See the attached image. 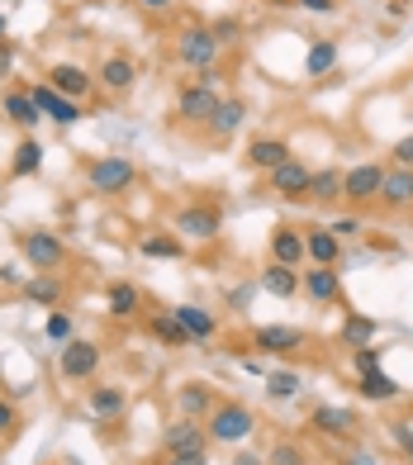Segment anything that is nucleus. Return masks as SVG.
I'll use <instances>...</instances> for the list:
<instances>
[{"label": "nucleus", "instance_id": "1", "mask_svg": "<svg viewBox=\"0 0 413 465\" xmlns=\"http://www.w3.org/2000/svg\"><path fill=\"white\" fill-rule=\"evenodd\" d=\"M204 422H210L204 432H210V441H219V447H233V441H247V437L257 432V413L247 409V404H238V399L214 404Z\"/></svg>", "mask_w": 413, "mask_h": 465}, {"label": "nucleus", "instance_id": "2", "mask_svg": "<svg viewBox=\"0 0 413 465\" xmlns=\"http://www.w3.org/2000/svg\"><path fill=\"white\" fill-rule=\"evenodd\" d=\"M19 257H25L34 271H62L67 266V242L57 238V232H48V228H25L19 232Z\"/></svg>", "mask_w": 413, "mask_h": 465}, {"label": "nucleus", "instance_id": "3", "mask_svg": "<svg viewBox=\"0 0 413 465\" xmlns=\"http://www.w3.org/2000/svg\"><path fill=\"white\" fill-rule=\"evenodd\" d=\"M219 53H223V44L210 34V25H191V29H181V38H176V62L185 72H210L219 62Z\"/></svg>", "mask_w": 413, "mask_h": 465}, {"label": "nucleus", "instance_id": "4", "mask_svg": "<svg viewBox=\"0 0 413 465\" xmlns=\"http://www.w3.org/2000/svg\"><path fill=\"white\" fill-rule=\"evenodd\" d=\"M380 185H385V162L347 166V172H342V200L352 209H366V204L380 200Z\"/></svg>", "mask_w": 413, "mask_h": 465}, {"label": "nucleus", "instance_id": "5", "mask_svg": "<svg viewBox=\"0 0 413 465\" xmlns=\"http://www.w3.org/2000/svg\"><path fill=\"white\" fill-rule=\"evenodd\" d=\"M86 181H91L95 195H123V190L138 181V166L129 157H95L86 166Z\"/></svg>", "mask_w": 413, "mask_h": 465}, {"label": "nucleus", "instance_id": "6", "mask_svg": "<svg viewBox=\"0 0 413 465\" xmlns=\"http://www.w3.org/2000/svg\"><path fill=\"white\" fill-rule=\"evenodd\" d=\"M176 238H185V242H214L219 232H223V214L214 204H185V209H176Z\"/></svg>", "mask_w": 413, "mask_h": 465}, {"label": "nucleus", "instance_id": "7", "mask_svg": "<svg viewBox=\"0 0 413 465\" xmlns=\"http://www.w3.org/2000/svg\"><path fill=\"white\" fill-rule=\"evenodd\" d=\"M223 100V86H204V81H191V86H181L176 95V119L181 124H210L214 110Z\"/></svg>", "mask_w": 413, "mask_h": 465}, {"label": "nucleus", "instance_id": "8", "mask_svg": "<svg viewBox=\"0 0 413 465\" xmlns=\"http://www.w3.org/2000/svg\"><path fill=\"white\" fill-rule=\"evenodd\" d=\"M57 371H62V380H95V371H100V342H91V337H72V342H62Z\"/></svg>", "mask_w": 413, "mask_h": 465}, {"label": "nucleus", "instance_id": "9", "mask_svg": "<svg viewBox=\"0 0 413 465\" xmlns=\"http://www.w3.org/2000/svg\"><path fill=\"white\" fill-rule=\"evenodd\" d=\"M48 86L57 91V95H67V100H91L95 95V86H100V81H95V72H86V67H81V62H53V67H48Z\"/></svg>", "mask_w": 413, "mask_h": 465}, {"label": "nucleus", "instance_id": "10", "mask_svg": "<svg viewBox=\"0 0 413 465\" xmlns=\"http://www.w3.org/2000/svg\"><path fill=\"white\" fill-rule=\"evenodd\" d=\"M29 95H34V104H38V110H44V119H48V124H57V129H72V124H81V119H86V110H81L76 100L57 95V91L48 86V81H34V86H29Z\"/></svg>", "mask_w": 413, "mask_h": 465}, {"label": "nucleus", "instance_id": "11", "mask_svg": "<svg viewBox=\"0 0 413 465\" xmlns=\"http://www.w3.org/2000/svg\"><path fill=\"white\" fill-rule=\"evenodd\" d=\"M95 81H100V91H110V95H129L133 81H138V62L129 53H105L95 67Z\"/></svg>", "mask_w": 413, "mask_h": 465}, {"label": "nucleus", "instance_id": "12", "mask_svg": "<svg viewBox=\"0 0 413 465\" xmlns=\"http://www.w3.org/2000/svg\"><path fill=\"white\" fill-rule=\"evenodd\" d=\"M252 347L266 351V356H290V351L304 347V328H295V323H261L252 332Z\"/></svg>", "mask_w": 413, "mask_h": 465}, {"label": "nucleus", "instance_id": "13", "mask_svg": "<svg viewBox=\"0 0 413 465\" xmlns=\"http://www.w3.org/2000/svg\"><path fill=\"white\" fill-rule=\"evenodd\" d=\"M300 281H304V294H309L314 304H323V309L342 304V271H338V266H309Z\"/></svg>", "mask_w": 413, "mask_h": 465}, {"label": "nucleus", "instance_id": "14", "mask_svg": "<svg viewBox=\"0 0 413 465\" xmlns=\"http://www.w3.org/2000/svg\"><path fill=\"white\" fill-rule=\"evenodd\" d=\"M0 114H5L15 129H25V134H34L38 124H44V110L34 104V95H29V86H10L5 95H0Z\"/></svg>", "mask_w": 413, "mask_h": 465}, {"label": "nucleus", "instance_id": "15", "mask_svg": "<svg viewBox=\"0 0 413 465\" xmlns=\"http://www.w3.org/2000/svg\"><path fill=\"white\" fill-rule=\"evenodd\" d=\"M257 290L271 294V300H295V294L304 290L300 281V266H280V262H266L261 276H257Z\"/></svg>", "mask_w": 413, "mask_h": 465}, {"label": "nucleus", "instance_id": "16", "mask_svg": "<svg viewBox=\"0 0 413 465\" xmlns=\"http://www.w3.org/2000/svg\"><path fill=\"white\" fill-rule=\"evenodd\" d=\"M309 181H314V166H304L300 157H290L271 172V190L280 200H309Z\"/></svg>", "mask_w": 413, "mask_h": 465}, {"label": "nucleus", "instance_id": "17", "mask_svg": "<svg viewBox=\"0 0 413 465\" xmlns=\"http://www.w3.org/2000/svg\"><path fill=\"white\" fill-rule=\"evenodd\" d=\"M290 157H295V147L285 143V138H252V143H247V166H252V172L271 176L276 166H285Z\"/></svg>", "mask_w": 413, "mask_h": 465}, {"label": "nucleus", "instance_id": "18", "mask_svg": "<svg viewBox=\"0 0 413 465\" xmlns=\"http://www.w3.org/2000/svg\"><path fill=\"white\" fill-rule=\"evenodd\" d=\"M304 252L314 266H338L342 262V238L328 223H314V228H304Z\"/></svg>", "mask_w": 413, "mask_h": 465}, {"label": "nucleus", "instance_id": "19", "mask_svg": "<svg viewBox=\"0 0 413 465\" xmlns=\"http://www.w3.org/2000/svg\"><path fill=\"white\" fill-rule=\"evenodd\" d=\"M214 404H219V399H214V390L204 385V380H185V385L176 390V413L191 418V422H204Z\"/></svg>", "mask_w": 413, "mask_h": 465}, {"label": "nucleus", "instance_id": "20", "mask_svg": "<svg viewBox=\"0 0 413 465\" xmlns=\"http://www.w3.org/2000/svg\"><path fill=\"white\" fill-rule=\"evenodd\" d=\"M380 209H413V166H385L380 185Z\"/></svg>", "mask_w": 413, "mask_h": 465}, {"label": "nucleus", "instance_id": "21", "mask_svg": "<svg viewBox=\"0 0 413 465\" xmlns=\"http://www.w3.org/2000/svg\"><path fill=\"white\" fill-rule=\"evenodd\" d=\"M242 124H247V100L242 95H223L214 119H210V134H214V143H229Z\"/></svg>", "mask_w": 413, "mask_h": 465}, {"label": "nucleus", "instance_id": "22", "mask_svg": "<svg viewBox=\"0 0 413 465\" xmlns=\"http://www.w3.org/2000/svg\"><path fill=\"white\" fill-rule=\"evenodd\" d=\"M210 447V432L200 428V422H191V418H181V422H172L167 432H162V451H204Z\"/></svg>", "mask_w": 413, "mask_h": 465}, {"label": "nucleus", "instance_id": "23", "mask_svg": "<svg viewBox=\"0 0 413 465\" xmlns=\"http://www.w3.org/2000/svg\"><path fill=\"white\" fill-rule=\"evenodd\" d=\"M271 262H280V266H300V262H309L304 232H300V228H290V223H276V228H271Z\"/></svg>", "mask_w": 413, "mask_h": 465}, {"label": "nucleus", "instance_id": "24", "mask_svg": "<svg viewBox=\"0 0 413 465\" xmlns=\"http://www.w3.org/2000/svg\"><path fill=\"white\" fill-rule=\"evenodd\" d=\"M38 172H44V143H38L34 134H25L10 153V176L25 181V176H38Z\"/></svg>", "mask_w": 413, "mask_h": 465}, {"label": "nucleus", "instance_id": "25", "mask_svg": "<svg viewBox=\"0 0 413 465\" xmlns=\"http://www.w3.org/2000/svg\"><path fill=\"white\" fill-rule=\"evenodd\" d=\"M67 285L57 281V271H34V281H25V300L38 304V309H57Z\"/></svg>", "mask_w": 413, "mask_h": 465}, {"label": "nucleus", "instance_id": "26", "mask_svg": "<svg viewBox=\"0 0 413 465\" xmlns=\"http://www.w3.org/2000/svg\"><path fill=\"white\" fill-rule=\"evenodd\" d=\"M105 309L114 313V319H138L143 290H138L133 281H110V290H105Z\"/></svg>", "mask_w": 413, "mask_h": 465}, {"label": "nucleus", "instance_id": "27", "mask_svg": "<svg viewBox=\"0 0 413 465\" xmlns=\"http://www.w3.org/2000/svg\"><path fill=\"white\" fill-rule=\"evenodd\" d=\"M357 394L370 399V404H395V399H404V385H395L385 371H366L357 375Z\"/></svg>", "mask_w": 413, "mask_h": 465}, {"label": "nucleus", "instance_id": "28", "mask_svg": "<svg viewBox=\"0 0 413 465\" xmlns=\"http://www.w3.org/2000/svg\"><path fill=\"white\" fill-rule=\"evenodd\" d=\"M314 428L323 437H352L357 432V413L352 409H338V404H319L314 409Z\"/></svg>", "mask_w": 413, "mask_h": 465}, {"label": "nucleus", "instance_id": "29", "mask_svg": "<svg viewBox=\"0 0 413 465\" xmlns=\"http://www.w3.org/2000/svg\"><path fill=\"white\" fill-rule=\"evenodd\" d=\"M176 319H181V328L191 332V342H210V337L219 332V319L210 309H200V304H181V309H172Z\"/></svg>", "mask_w": 413, "mask_h": 465}, {"label": "nucleus", "instance_id": "30", "mask_svg": "<svg viewBox=\"0 0 413 465\" xmlns=\"http://www.w3.org/2000/svg\"><path fill=\"white\" fill-rule=\"evenodd\" d=\"M138 252L152 262H176V257H185V238H176V232H143Z\"/></svg>", "mask_w": 413, "mask_h": 465}, {"label": "nucleus", "instance_id": "31", "mask_svg": "<svg viewBox=\"0 0 413 465\" xmlns=\"http://www.w3.org/2000/svg\"><path fill=\"white\" fill-rule=\"evenodd\" d=\"M342 200V166H319L309 181V204H338Z\"/></svg>", "mask_w": 413, "mask_h": 465}, {"label": "nucleus", "instance_id": "32", "mask_svg": "<svg viewBox=\"0 0 413 465\" xmlns=\"http://www.w3.org/2000/svg\"><path fill=\"white\" fill-rule=\"evenodd\" d=\"M338 342L342 347H370V342H376V319H366V313H347V319H342V328H338Z\"/></svg>", "mask_w": 413, "mask_h": 465}, {"label": "nucleus", "instance_id": "33", "mask_svg": "<svg viewBox=\"0 0 413 465\" xmlns=\"http://www.w3.org/2000/svg\"><path fill=\"white\" fill-rule=\"evenodd\" d=\"M148 332L157 337L162 347H195V342H191V332L181 328L176 313H152V319H148Z\"/></svg>", "mask_w": 413, "mask_h": 465}, {"label": "nucleus", "instance_id": "34", "mask_svg": "<svg viewBox=\"0 0 413 465\" xmlns=\"http://www.w3.org/2000/svg\"><path fill=\"white\" fill-rule=\"evenodd\" d=\"M333 67H338V38H314V48H309V57H304V72L319 81Z\"/></svg>", "mask_w": 413, "mask_h": 465}, {"label": "nucleus", "instance_id": "35", "mask_svg": "<svg viewBox=\"0 0 413 465\" xmlns=\"http://www.w3.org/2000/svg\"><path fill=\"white\" fill-rule=\"evenodd\" d=\"M123 404H129V399H123L119 385H91V413L95 418H119Z\"/></svg>", "mask_w": 413, "mask_h": 465}, {"label": "nucleus", "instance_id": "36", "mask_svg": "<svg viewBox=\"0 0 413 465\" xmlns=\"http://www.w3.org/2000/svg\"><path fill=\"white\" fill-rule=\"evenodd\" d=\"M300 390H304V380L295 371H271V375H266V394H271V399H295Z\"/></svg>", "mask_w": 413, "mask_h": 465}, {"label": "nucleus", "instance_id": "37", "mask_svg": "<svg viewBox=\"0 0 413 465\" xmlns=\"http://www.w3.org/2000/svg\"><path fill=\"white\" fill-rule=\"evenodd\" d=\"M266 465H309V456H304V447H300V441H290V437H285V441H276V447H271Z\"/></svg>", "mask_w": 413, "mask_h": 465}, {"label": "nucleus", "instance_id": "38", "mask_svg": "<svg viewBox=\"0 0 413 465\" xmlns=\"http://www.w3.org/2000/svg\"><path fill=\"white\" fill-rule=\"evenodd\" d=\"M44 332L53 337V342H72V319H67V309H53L48 323H44Z\"/></svg>", "mask_w": 413, "mask_h": 465}, {"label": "nucleus", "instance_id": "39", "mask_svg": "<svg viewBox=\"0 0 413 465\" xmlns=\"http://www.w3.org/2000/svg\"><path fill=\"white\" fill-rule=\"evenodd\" d=\"M380 356H385V351H380L376 342H370V347H357V351H352V366H357V375H366V371H380Z\"/></svg>", "mask_w": 413, "mask_h": 465}, {"label": "nucleus", "instance_id": "40", "mask_svg": "<svg viewBox=\"0 0 413 465\" xmlns=\"http://www.w3.org/2000/svg\"><path fill=\"white\" fill-rule=\"evenodd\" d=\"M389 437H395V441H399V451L413 460V428H408V422H389Z\"/></svg>", "mask_w": 413, "mask_h": 465}, {"label": "nucleus", "instance_id": "41", "mask_svg": "<svg viewBox=\"0 0 413 465\" xmlns=\"http://www.w3.org/2000/svg\"><path fill=\"white\" fill-rule=\"evenodd\" d=\"M210 34L219 38V44H223V48H229V44H233V38H238V19H214V25H210Z\"/></svg>", "mask_w": 413, "mask_h": 465}, {"label": "nucleus", "instance_id": "42", "mask_svg": "<svg viewBox=\"0 0 413 465\" xmlns=\"http://www.w3.org/2000/svg\"><path fill=\"white\" fill-rule=\"evenodd\" d=\"M19 428V409L10 404V399H0V437H10Z\"/></svg>", "mask_w": 413, "mask_h": 465}, {"label": "nucleus", "instance_id": "43", "mask_svg": "<svg viewBox=\"0 0 413 465\" xmlns=\"http://www.w3.org/2000/svg\"><path fill=\"white\" fill-rule=\"evenodd\" d=\"M162 465H210V451H172Z\"/></svg>", "mask_w": 413, "mask_h": 465}, {"label": "nucleus", "instance_id": "44", "mask_svg": "<svg viewBox=\"0 0 413 465\" xmlns=\"http://www.w3.org/2000/svg\"><path fill=\"white\" fill-rule=\"evenodd\" d=\"M328 228H333L338 238H357V232H361V219H357V214H342V219H333Z\"/></svg>", "mask_w": 413, "mask_h": 465}, {"label": "nucleus", "instance_id": "45", "mask_svg": "<svg viewBox=\"0 0 413 465\" xmlns=\"http://www.w3.org/2000/svg\"><path fill=\"white\" fill-rule=\"evenodd\" d=\"M389 157H395V166H413V134L389 147Z\"/></svg>", "mask_w": 413, "mask_h": 465}, {"label": "nucleus", "instance_id": "46", "mask_svg": "<svg viewBox=\"0 0 413 465\" xmlns=\"http://www.w3.org/2000/svg\"><path fill=\"white\" fill-rule=\"evenodd\" d=\"M300 10H309V15H333L338 10V0H295Z\"/></svg>", "mask_w": 413, "mask_h": 465}, {"label": "nucleus", "instance_id": "47", "mask_svg": "<svg viewBox=\"0 0 413 465\" xmlns=\"http://www.w3.org/2000/svg\"><path fill=\"white\" fill-rule=\"evenodd\" d=\"M10 67H15V44L0 38V76H10Z\"/></svg>", "mask_w": 413, "mask_h": 465}, {"label": "nucleus", "instance_id": "48", "mask_svg": "<svg viewBox=\"0 0 413 465\" xmlns=\"http://www.w3.org/2000/svg\"><path fill=\"white\" fill-rule=\"evenodd\" d=\"M233 465H266V460H261L257 451H238V456H233Z\"/></svg>", "mask_w": 413, "mask_h": 465}, {"label": "nucleus", "instance_id": "49", "mask_svg": "<svg viewBox=\"0 0 413 465\" xmlns=\"http://www.w3.org/2000/svg\"><path fill=\"white\" fill-rule=\"evenodd\" d=\"M133 5H138V10H152V15H157V10H167L172 0H133Z\"/></svg>", "mask_w": 413, "mask_h": 465}, {"label": "nucleus", "instance_id": "50", "mask_svg": "<svg viewBox=\"0 0 413 465\" xmlns=\"http://www.w3.org/2000/svg\"><path fill=\"white\" fill-rule=\"evenodd\" d=\"M0 281H5V285H19V271H15V266H0Z\"/></svg>", "mask_w": 413, "mask_h": 465}, {"label": "nucleus", "instance_id": "51", "mask_svg": "<svg viewBox=\"0 0 413 465\" xmlns=\"http://www.w3.org/2000/svg\"><path fill=\"white\" fill-rule=\"evenodd\" d=\"M271 10H295V0H271Z\"/></svg>", "mask_w": 413, "mask_h": 465}, {"label": "nucleus", "instance_id": "52", "mask_svg": "<svg viewBox=\"0 0 413 465\" xmlns=\"http://www.w3.org/2000/svg\"><path fill=\"white\" fill-rule=\"evenodd\" d=\"M342 465H370V456H352V460H342Z\"/></svg>", "mask_w": 413, "mask_h": 465}, {"label": "nucleus", "instance_id": "53", "mask_svg": "<svg viewBox=\"0 0 413 465\" xmlns=\"http://www.w3.org/2000/svg\"><path fill=\"white\" fill-rule=\"evenodd\" d=\"M5 29H10V19H5V15H0V38H5Z\"/></svg>", "mask_w": 413, "mask_h": 465}, {"label": "nucleus", "instance_id": "54", "mask_svg": "<svg viewBox=\"0 0 413 465\" xmlns=\"http://www.w3.org/2000/svg\"><path fill=\"white\" fill-rule=\"evenodd\" d=\"M389 10H404V0H389Z\"/></svg>", "mask_w": 413, "mask_h": 465}]
</instances>
